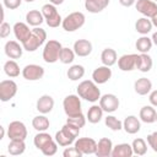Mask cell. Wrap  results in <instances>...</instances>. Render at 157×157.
Segmentation results:
<instances>
[{
	"mask_svg": "<svg viewBox=\"0 0 157 157\" xmlns=\"http://www.w3.org/2000/svg\"><path fill=\"white\" fill-rule=\"evenodd\" d=\"M76 90H77V94L85 101L94 103V102L99 101V98H101V91L93 80L92 81L85 80V81L80 82Z\"/></svg>",
	"mask_w": 157,
	"mask_h": 157,
	"instance_id": "cell-1",
	"label": "cell"
},
{
	"mask_svg": "<svg viewBox=\"0 0 157 157\" xmlns=\"http://www.w3.org/2000/svg\"><path fill=\"white\" fill-rule=\"evenodd\" d=\"M78 134H80V129L78 128L66 123L59 131H56L54 139H55V141L58 142L59 146L66 147V146H69V145L75 142V140L78 136Z\"/></svg>",
	"mask_w": 157,
	"mask_h": 157,
	"instance_id": "cell-2",
	"label": "cell"
},
{
	"mask_svg": "<svg viewBox=\"0 0 157 157\" xmlns=\"http://www.w3.org/2000/svg\"><path fill=\"white\" fill-rule=\"evenodd\" d=\"M45 39H47V32L40 27H34L27 40L22 43L23 49L27 52H36L40 45L44 44Z\"/></svg>",
	"mask_w": 157,
	"mask_h": 157,
	"instance_id": "cell-3",
	"label": "cell"
},
{
	"mask_svg": "<svg viewBox=\"0 0 157 157\" xmlns=\"http://www.w3.org/2000/svg\"><path fill=\"white\" fill-rule=\"evenodd\" d=\"M63 49V45L59 40L50 39L45 43L42 53V58L47 64H54L60 58V52Z\"/></svg>",
	"mask_w": 157,
	"mask_h": 157,
	"instance_id": "cell-4",
	"label": "cell"
},
{
	"mask_svg": "<svg viewBox=\"0 0 157 157\" xmlns=\"http://www.w3.org/2000/svg\"><path fill=\"white\" fill-rule=\"evenodd\" d=\"M40 11H42V13L44 16V20H45V22H47V25L49 27L56 28V27H59L63 23V18H61L60 13L58 12L56 6L53 5L52 2L43 5Z\"/></svg>",
	"mask_w": 157,
	"mask_h": 157,
	"instance_id": "cell-5",
	"label": "cell"
},
{
	"mask_svg": "<svg viewBox=\"0 0 157 157\" xmlns=\"http://www.w3.org/2000/svg\"><path fill=\"white\" fill-rule=\"evenodd\" d=\"M85 21H86L85 15L80 11H75L69 13L65 18H63L61 26L66 32H75L76 29L81 28L85 25Z\"/></svg>",
	"mask_w": 157,
	"mask_h": 157,
	"instance_id": "cell-6",
	"label": "cell"
},
{
	"mask_svg": "<svg viewBox=\"0 0 157 157\" xmlns=\"http://www.w3.org/2000/svg\"><path fill=\"white\" fill-rule=\"evenodd\" d=\"M63 108L67 117H75L82 114L81 97L78 94H69L63 101Z\"/></svg>",
	"mask_w": 157,
	"mask_h": 157,
	"instance_id": "cell-7",
	"label": "cell"
},
{
	"mask_svg": "<svg viewBox=\"0 0 157 157\" xmlns=\"http://www.w3.org/2000/svg\"><path fill=\"white\" fill-rule=\"evenodd\" d=\"M7 136L10 140H26L27 128L20 120H13L7 126Z\"/></svg>",
	"mask_w": 157,
	"mask_h": 157,
	"instance_id": "cell-8",
	"label": "cell"
},
{
	"mask_svg": "<svg viewBox=\"0 0 157 157\" xmlns=\"http://www.w3.org/2000/svg\"><path fill=\"white\" fill-rule=\"evenodd\" d=\"M17 93V83L13 80H2L0 82V99L9 102Z\"/></svg>",
	"mask_w": 157,
	"mask_h": 157,
	"instance_id": "cell-9",
	"label": "cell"
},
{
	"mask_svg": "<svg viewBox=\"0 0 157 157\" xmlns=\"http://www.w3.org/2000/svg\"><path fill=\"white\" fill-rule=\"evenodd\" d=\"M75 147L82 155H94L97 150V142L92 137H78L74 142Z\"/></svg>",
	"mask_w": 157,
	"mask_h": 157,
	"instance_id": "cell-10",
	"label": "cell"
},
{
	"mask_svg": "<svg viewBox=\"0 0 157 157\" xmlns=\"http://www.w3.org/2000/svg\"><path fill=\"white\" fill-rule=\"evenodd\" d=\"M119 98L113 93H105L99 98V105L105 113H114L119 108Z\"/></svg>",
	"mask_w": 157,
	"mask_h": 157,
	"instance_id": "cell-11",
	"label": "cell"
},
{
	"mask_svg": "<svg viewBox=\"0 0 157 157\" xmlns=\"http://www.w3.org/2000/svg\"><path fill=\"white\" fill-rule=\"evenodd\" d=\"M135 7L141 15H144V17L152 18L157 15V4L153 0H136Z\"/></svg>",
	"mask_w": 157,
	"mask_h": 157,
	"instance_id": "cell-12",
	"label": "cell"
},
{
	"mask_svg": "<svg viewBox=\"0 0 157 157\" xmlns=\"http://www.w3.org/2000/svg\"><path fill=\"white\" fill-rule=\"evenodd\" d=\"M21 74H22L23 78H26L28 81H37L44 76V67H42L40 65H37V64H28L22 69Z\"/></svg>",
	"mask_w": 157,
	"mask_h": 157,
	"instance_id": "cell-13",
	"label": "cell"
},
{
	"mask_svg": "<svg viewBox=\"0 0 157 157\" xmlns=\"http://www.w3.org/2000/svg\"><path fill=\"white\" fill-rule=\"evenodd\" d=\"M110 77H112V70L109 66H105V65L98 66L92 72V80L97 85H103V83L108 82L110 80Z\"/></svg>",
	"mask_w": 157,
	"mask_h": 157,
	"instance_id": "cell-14",
	"label": "cell"
},
{
	"mask_svg": "<svg viewBox=\"0 0 157 157\" xmlns=\"http://www.w3.org/2000/svg\"><path fill=\"white\" fill-rule=\"evenodd\" d=\"M137 54H124L118 59V67L121 71H132L136 69Z\"/></svg>",
	"mask_w": 157,
	"mask_h": 157,
	"instance_id": "cell-15",
	"label": "cell"
},
{
	"mask_svg": "<svg viewBox=\"0 0 157 157\" xmlns=\"http://www.w3.org/2000/svg\"><path fill=\"white\" fill-rule=\"evenodd\" d=\"M113 142L108 137H102L97 142V150H96V156L97 157H109L112 156L113 151Z\"/></svg>",
	"mask_w": 157,
	"mask_h": 157,
	"instance_id": "cell-16",
	"label": "cell"
},
{
	"mask_svg": "<svg viewBox=\"0 0 157 157\" xmlns=\"http://www.w3.org/2000/svg\"><path fill=\"white\" fill-rule=\"evenodd\" d=\"M74 52L77 56H81V58H85V56H88L91 53H92V43L87 39H77L75 43H74Z\"/></svg>",
	"mask_w": 157,
	"mask_h": 157,
	"instance_id": "cell-17",
	"label": "cell"
},
{
	"mask_svg": "<svg viewBox=\"0 0 157 157\" xmlns=\"http://www.w3.org/2000/svg\"><path fill=\"white\" fill-rule=\"evenodd\" d=\"M36 108L37 110L40 113V114H48L53 110L54 108V99L52 96L49 94H43L38 98L37 101V104H36Z\"/></svg>",
	"mask_w": 157,
	"mask_h": 157,
	"instance_id": "cell-18",
	"label": "cell"
},
{
	"mask_svg": "<svg viewBox=\"0 0 157 157\" xmlns=\"http://www.w3.org/2000/svg\"><path fill=\"white\" fill-rule=\"evenodd\" d=\"M12 31H13L16 39H18L21 43L26 42L32 32V29H29L28 23H25V22H16L12 27Z\"/></svg>",
	"mask_w": 157,
	"mask_h": 157,
	"instance_id": "cell-19",
	"label": "cell"
},
{
	"mask_svg": "<svg viewBox=\"0 0 157 157\" xmlns=\"http://www.w3.org/2000/svg\"><path fill=\"white\" fill-rule=\"evenodd\" d=\"M5 54L10 59H20L22 56L23 52V45H20L18 42L16 40H9L5 44Z\"/></svg>",
	"mask_w": 157,
	"mask_h": 157,
	"instance_id": "cell-20",
	"label": "cell"
},
{
	"mask_svg": "<svg viewBox=\"0 0 157 157\" xmlns=\"http://www.w3.org/2000/svg\"><path fill=\"white\" fill-rule=\"evenodd\" d=\"M123 129L125 130V132H128L130 135H134V134H136V132L140 131L141 123L137 119V117H135V115H128L124 119V121H123Z\"/></svg>",
	"mask_w": 157,
	"mask_h": 157,
	"instance_id": "cell-21",
	"label": "cell"
},
{
	"mask_svg": "<svg viewBox=\"0 0 157 157\" xmlns=\"http://www.w3.org/2000/svg\"><path fill=\"white\" fill-rule=\"evenodd\" d=\"M153 61L152 58L147 54V53H140L137 54V59H136V69L141 72H148L152 69Z\"/></svg>",
	"mask_w": 157,
	"mask_h": 157,
	"instance_id": "cell-22",
	"label": "cell"
},
{
	"mask_svg": "<svg viewBox=\"0 0 157 157\" xmlns=\"http://www.w3.org/2000/svg\"><path fill=\"white\" fill-rule=\"evenodd\" d=\"M156 117H157V112L153 108V105H144L140 109L139 113V118L141 121L146 123V124H152L156 121Z\"/></svg>",
	"mask_w": 157,
	"mask_h": 157,
	"instance_id": "cell-23",
	"label": "cell"
},
{
	"mask_svg": "<svg viewBox=\"0 0 157 157\" xmlns=\"http://www.w3.org/2000/svg\"><path fill=\"white\" fill-rule=\"evenodd\" d=\"M151 88H152V82L147 77H140L134 83V90L140 96H146L147 93L151 92Z\"/></svg>",
	"mask_w": 157,
	"mask_h": 157,
	"instance_id": "cell-24",
	"label": "cell"
},
{
	"mask_svg": "<svg viewBox=\"0 0 157 157\" xmlns=\"http://www.w3.org/2000/svg\"><path fill=\"white\" fill-rule=\"evenodd\" d=\"M109 5V0H86L85 7L91 13H98Z\"/></svg>",
	"mask_w": 157,
	"mask_h": 157,
	"instance_id": "cell-25",
	"label": "cell"
},
{
	"mask_svg": "<svg viewBox=\"0 0 157 157\" xmlns=\"http://www.w3.org/2000/svg\"><path fill=\"white\" fill-rule=\"evenodd\" d=\"M101 61L103 65L105 66H113L117 61H118V55H117V52L112 48H105L102 50L101 53Z\"/></svg>",
	"mask_w": 157,
	"mask_h": 157,
	"instance_id": "cell-26",
	"label": "cell"
},
{
	"mask_svg": "<svg viewBox=\"0 0 157 157\" xmlns=\"http://www.w3.org/2000/svg\"><path fill=\"white\" fill-rule=\"evenodd\" d=\"M152 27H153L152 21L148 17H141V18H139L135 22V29H136V32L140 33V34H142V36H146L147 33H150L152 31Z\"/></svg>",
	"mask_w": 157,
	"mask_h": 157,
	"instance_id": "cell-27",
	"label": "cell"
},
{
	"mask_svg": "<svg viewBox=\"0 0 157 157\" xmlns=\"http://www.w3.org/2000/svg\"><path fill=\"white\" fill-rule=\"evenodd\" d=\"M132 155V147L129 144H118L112 151V157H131Z\"/></svg>",
	"mask_w": 157,
	"mask_h": 157,
	"instance_id": "cell-28",
	"label": "cell"
},
{
	"mask_svg": "<svg viewBox=\"0 0 157 157\" xmlns=\"http://www.w3.org/2000/svg\"><path fill=\"white\" fill-rule=\"evenodd\" d=\"M26 21L29 26H33V27H38L43 23L44 21V16L42 13V11L39 10H29L27 13H26Z\"/></svg>",
	"mask_w": 157,
	"mask_h": 157,
	"instance_id": "cell-29",
	"label": "cell"
},
{
	"mask_svg": "<svg viewBox=\"0 0 157 157\" xmlns=\"http://www.w3.org/2000/svg\"><path fill=\"white\" fill-rule=\"evenodd\" d=\"M54 139L50 136V134H48V132H45V131H38V134L34 136V139H33V144H34V146L38 148V150H43L47 145H49L52 141H53Z\"/></svg>",
	"mask_w": 157,
	"mask_h": 157,
	"instance_id": "cell-30",
	"label": "cell"
},
{
	"mask_svg": "<svg viewBox=\"0 0 157 157\" xmlns=\"http://www.w3.org/2000/svg\"><path fill=\"white\" fill-rule=\"evenodd\" d=\"M103 109L101 108V105L98 104H93L90 109H88V112H87V115H86V118H87V120H88V123H91V124H97V123H99L101 121V119L103 118Z\"/></svg>",
	"mask_w": 157,
	"mask_h": 157,
	"instance_id": "cell-31",
	"label": "cell"
},
{
	"mask_svg": "<svg viewBox=\"0 0 157 157\" xmlns=\"http://www.w3.org/2000/svg\"><path fill=\"white\" fill-rule=\"evenodd\" d=\"M25 150H26L25 140H10L7 151L11 156H20L25 152Z\"/></svg>",
	"mask_w": 157,
	"mask_h": 157,
	"instance_id": "cell-32",
	"label": "cell"
},
{
	"mask_svg": "<svg viewBox=\"0 0 157 157\" xmlns=\"http://www.w3.org/2000/svg\"><path fill=\"white\" fill-rule=\"evenodd\" d=\"M49 125H50V121L44 114L37 115L32 119V126L37 131H47L49 129Z\"/></svg>",
	"mask_w": 157,
	"mask_h": 157,
	"instance_id": "cell-33",
	"label": "cell"
},
{
	"mask_svg": "<svg viewBox=\"0 0 157 157\" xmlns=\"http://www.w3.org/2000/svg\"><path fill=\"white\" fill-rule=\"evenodd\" d=\"M69 80L71 81H78L80 78L83 77L85 75V67L82 65H78V64H75V65H71L69 69H67V72H66Z\"/></svg>",
	"mask_w": 157,
	"mask_h": 157,
	"instance_id": "cell-34",
	"label": "cell"
},
{
	"mask_svg": "<svg viewBox=\"0 0 157 157\" xmlns=\"http://www.w3.org/2000/svg\"><path fill=\"white\" fill-rule=\"evenodd\" d=\"M152 45H153L152 39L148 38L147 36H141L136 40V43H135V47H136V49H137L139 53H148L151 50Z\"/></svg>",
	"mask_w": 157,
	"mask_h": 157,
	"instance_id": "cell-35",
	"label": "cell"
},
{
	"mask_svg": "<svg viewBox=\"0 0 157 157\" xmlns=\"http://www.w3.org/2000/svg\"><path fill=\"white\" fill-rule=\"evenodd\" d=\"M20 66L18 64L12 59V60H7L4 64V72L9 76V77H17L20 75Z\"/></svg>",
	"mask_w": 157,
	"mask_h": 157,
	"instance_id": "cell-36",
	"label": "cell"
},
{
	"mask_svg": "<svg viewBox=\"0 0 157 157\" xmlns=\"http://www.w3.org/2000/svg\"><path fill=\"white\" fill-rule=\"evenodd\" d=\"M131 147H132V152L134 155H137V156H144L146 155L147 152V145H146V141L141 137L139 139H135L131 144Z\"/></svg>",
	"mask_w": 157,
	"mask_h": 157,
	"instance_id": "cell-37",
	"label": "cell"
},
{
	"mask_svg": "<svg viewBox=\"0 0 157 157\" xmlns=\"http://www.w3.org/2000/svg\"><path fill=\"white\" fill-rule=\"evenodd\" d=\"M104 123H105V126L113 131H119L123 129V121H120L114 115H107L104 118Z\"/></svg>",
	"mask_w": 157,
	"mask_h": 157,
	"instance_id": "cell-38",
	"label": "cell"
},
{
	"mask_svg": "<svg viewBox=\"0 0 157 157\" xmlns=\"http://www.w3.org/2000/svg\"><path fill=\"white\" fill-rule=\"evenodd\" d=\"M75 52L74 49H70V48H66V47H63L61 52H60V58L59 60L63 63V64H71L74 60H75Z\"/></svg>",
	"mask_w": 157,
	"mask_h": 157,
	"instance_id": "cell-39",
	"label": "cell"
},
{
	"mask_svg": "<svg viewBox=\"0 0 157 157\" xmlns=\"http://www.w3.org/2000/svg\"><path fill=\"white\" fill-rule=\"evenodd\" d=\"M86 120H87V118H85L83 114H80V115H75V117H67L66 123H69V124H71V125H74V126H76L78 129H81V128L85 126Z\"/></svg>",
	"mask_w": 157,
	"mask_h": 157,
	"instance_id": "cell-40",
	"label": "cell"
},
{
	"mask_svg": "<svg viewBox=\"0 0 157 157\" xmlns=\"http://www.w3.org/2000/svg\"><path fill=\"white\" fill-rule=\"evenodd\" d=\"M56 151H58V142H56L55 139H54L49 145H47V146L42 150V153H43L44 156H54V155L56 153Z\"/></svg>",
	"mask_w": 157,
	"mask_h": 157,
	"instance_id": "cell-41",
	"label": "cell"
},
{
	"mask_svg": "<svg viewBox=\"0 0 157 157\" xmlns=\"http://www.w3.org/2000/svg\"><path fill=\"white\" fill-rule=\"evenodd\" d=\"M63 156L64 157H81L83 155L74 146V147H66L64 150V152H63Z\"/></svg>",
	"mask_w": 157,
	"mask_h": 157,
	"instance_id": "cell-42",
	"label": "cell"
},
{
	"mask_svg": "<svg viewBox=\"0 0 157 157\" xmlns=\"http://www.w3.org/2000/svg\"><path fill=\"white\" fill-rule=\"evenodd\" d=\"M147 144L157 153V131H153L150 135H147Z\"/></svg>",
	"mask_w": 157,
	"mask_h": 157,
	"instance_id": "cell-43",
	"label": "cell"
},
{
	"mask_svg": "<svg viewBox=\"0 0 157 157\" xmlns=\"http://www.w3.org/2000/svg\"><path fill=\"white\" fill-rule=\"evenodd\" d=\"M21 2H22V0H2L4 6L9 10H15V9L20 7Z\"/></svg>",
	"mask_w": 157,
	"mask_h": 157,
	"instance_id": "cell-44",
	"label": "cell"
},
{
	"mask_svg": "<svg viewBox=\"0 0 157 157\" xmlns=\"http://www.w3.org/2000/svg\"><path fill=\"white\" fill-rule=\"evenodd\" d=\"M11 32V27L7 22H2L0 25V37L1 38H6Z\"/></svg>",
	"mask_w": 157,
	"mask_h": 157,
	"instance_id": "cell-45",
	"label": "cell"
},
{
	"mask_svg": "<svg viewBox=\"0 0 157 157\" xmlns=\"http://www.w3.org/2000/svg\"><path fill=\"white\" fill-rule=\"evenodd\" d=\"M148 101L151 103V105L153 107H157V90L150 92V96H148Z\"/></svg>",
	"mask_w": 157,
	"mask_h": 157,
	"instance_id": "cell-46",
	"label": "cell"
},
{
	"mask_svg": "<svg viewBox=\"0 0 157 157\" xmlns=\"http://www.w3.org/2000/svg\"><path fill=\"white\" fill-rule=\"evenodd\" d=\"M119 2H120V5H123L125 7H130V6L135 5L136 0H119Z\"/></svg>",
	"mask_w": 157,
	"mask_h": 157,
	"instance_id": "cell-47",
	"label": "cell"
},
{
	"mask_svg": "<svg viewBox=\"0 0 157 157\" xmlns=\"http://www.w3.org/2000/svg\"><path fill=\"white\" fill-rule=\"evenodd\" d=\"M49 2H52L53 5H61L63 2H64V0H49Z\"/></svg>",
	"mask_w": 157,
	"mask_h": 157,
	"instance_id": "cell-48",
	"label": "cell"
},
{
	"mask_svg": "<svg viewBox=\"0 0 157 157\" xmlns=\"http://www.w3.org/2000/svg\"><path fill=\"white\" fill-rule=\"evenodd\" d=\"M151 39H152V43H153L155 45H157V32H155V33L152 34Z\"/></svg>",
	"mask_w": 157,
	"mask_h": 157,
	"instance_id": "cell-49",
	"label": "cell"
},
{
	"mask_svg": "<svg viewBox=\"0 0 157 157\" xmlns=\"http://www.w3.org/2000/svg\"><path fill=\"white\" fill-rule=\"evenodd\" d=\"M151 21H152V25H153L155 27H157V15H155V16L151 18Z\"/></svg>",
	"mask_w": 157,
	"mask_h": 157,
	"instance_id": "cell-50",
	"label": "cell"
},
{
	"mask_svg": "<svg viewBox=\"0 0 157 157\" xmlns=\"http://www.w3.org/2000/svg\"><path fill=\"white\" fill-rule=\"evenodd\" d=\"M0 130H1V135H0V139H4V135H5V130L2 126H0Z\"/></svg>",
	"mask_w": 157,
	"mask_h": 157,
	"instance_id": "cell-51",
	"label": "cell"
},
{
	"mask_svg": "<svg viewBox=\"0 0 157 157\" xmlns=\"http://www.w3.org/2000/svg\"><path fill=\"white\" fill-rule=\"evenodd\" d=\"M25 1H26V2H33L34 0H25Z\"/></svg>",
	"mask_w": 157,
	"mask_h": 157,
	"instance_id": "cell-52",
	"label": "cell"
},
{
	"mask_svg": "<svg viewBox=\"0 0 157 157\" xmlns=\"http://www.w3.org/2000/svg\"><path fill=\"white\" fill-rule=\"evenodd\" d=\"M156 121H157V117H156Z\"/></svg>",
	"mask_w": 157,
	"mask_h": 157,
	"instance_id": "cell-53",
	"label": "cell"
},
{
	"mask_svg": "<svg viewBox=\"0 0 157 157\" xmlns=\"http://www.w3.org/2000/svg\"><path fill=\"white\" fill-rule=\"evenodd\" d=\"M153 1H157V0H153Z\"/></svg>",
	"mask_w": 157,
	"mask_h": 157,
	"instance_id": "cell-54",
	"label": "cell"
},
{
	"mask_svg": "<svg viewBox=\"0 0 157 157\" xmlns=\"http://www.w3.org/2000/svg\"><path fill=\"white\" fill-rule=\"evenodd\" d=\"M85 1H86V0H85Z\"/></svg>",
	"mask_w": 157,
	"mask_h": 157,
	"instance_id": "cell-55",
	"label": "cell"
}]
</instances>
